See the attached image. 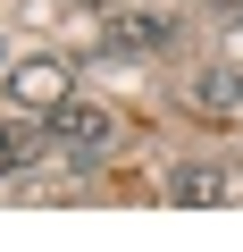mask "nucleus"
I'll list each match as a JSON object with an SVG mask.
<instances>
[{"mask_svg":"<svg viewBox=\"0 0 243 252\" xmlns=\"http://www.w3.org/2000/svg\"><path fill=\"white\" fill-rule=\"evenodd\" d=\"M42 126H51V143H59V152H109V135H117V118H109L101 101H76V93H67Z\"/></svg>","mask_w":243,"mask_h":252,"instance_id":"nucleus-1","label":"nucleus"},{"mask_svg":"<svg viewBox=\"0 0 243 252\" xmlns=\"http://www.w3.org/2000/svg\"><path fill=\"white\" fill-rule=\"evenodd\" d=\"M9 93H17L34 118H51V109L76 93V67H67V59H51V51H42V59H17V67H9Z\"/></svg>","mask_w":243,"mask_h":252,"instance_id":"nucleus-2","label":"nucleus"},{"mask_svg":"<svg viewBox=\"0 0 243 252\" xmlns=\"http://www.w3.org/2000/svg\"><path fill=\"white\" fill-rule=\"evenodd\" d=\"M168 34H176V17H160V9H117V17L101 26V51H109V59H117V51L135 59V51H160Z\"/></svg>","mask_w":243,"mask_h":252,"instance_id":"nucleus-3","label":"nucleus"},{"mask_svg":"<svg viewBox=\"0 0 243 252\" xmlns=\"http://www.w3.org/2000/svg\"><path fill=\"white\" fill-rule=\"evenodd\" d=\"M168 202H185V210H218V202H243V177H226V168H201V160H185V168L168 177Z\"/></svg>","mask_w":243,"mask_h":252,"instance_id":"nucleus-4","label":"nucleus"},{"mask_svg":"<svg viewBox=\"0 0 243 252\" xmlns=\"http://www.w3.org/2000/svg\"><path fill=\"white\" fill-rule=\"evenodd\" d=\"M193 109L201 118H243V67H201L193 76Z\"/></svg>","mask_w":243,"mask_h":252,"instance_id":"nucleus-5","label":"nucleus"},{"mask_svg":"<svg viewBox=\"0 0 243 252\" xmlns=\"http://www.w3.org/2000/svg\"><path fill=\"white\" fill-rule=\"evenodd\" d=\"M42 143H51V126H0V177L26 168V160H42Z\"/></svg>","mask_w":243,"mask_h":252,"instance_id":"nucleus-6","label":"nucleus"},{"mask_svg":"<svg viewBox=\"0 0 243 252\" xmlns=\"http://www.w3.org/2000/svg\"><path fill=\"white\" fill-rule=\"evenodd\" d=\"M226 9H235V0H226Z\"/></svg>","mask_w":243,"mask_h":252,"instance_id":"nucleus-7","label":"nucleus"}]
</instances>
